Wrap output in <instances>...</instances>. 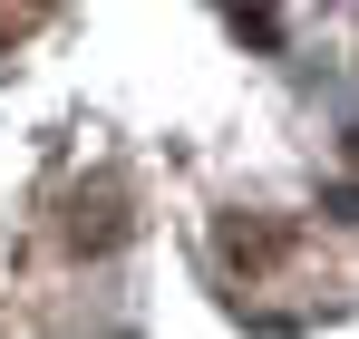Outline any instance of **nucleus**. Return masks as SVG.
I'll return each instance as SVG.
<instances>
[{
    "label": "nucleus",
    "mask_w": 359,
    "mask_h": 339,
    "mask_svg": "<svg viewBox=\"0 0 359 339\" xmlns=\"http://www.w3.org/2000/svg\"><path fill=\"white\" fill-rule=\"evenodd\" d=\"M214 242H224V262H243V272H262V262H282V252H292V233L262 223V214H224Z\"/></svg>",
    "instance_id": "1"
},
{
    "label": "nucleus",
    "mask_w": 359,
    "mask_h": 339,
    "mask_svg": "<svg viewBox=\"0 0 359 339\" xmlns=\"http://www.w3.org/2000/svg\"><path fill=\"white\" fill-rule=\"evenodd\" d=\"M340 155H350V184H359V126H350V136H340Z\"/></svg>",
    "instance_id": "5"
},
{
    "label": "nucleus",
    "mask_w": 359,
    "mask_h": 339,
    "mask_svg": "<svg viewBox=\"0 0 359 339\" xmlns=\"http://www.w3.org/2000/svg\"><path fill=\"white\" fill-rule=\"evenodd\" d=\"M117 204H107V194H97V204H78V223H68V242H78V252H107V242H117Z\"/></svg>",
    "instance_id": "2"
},
{
    "label": "nucleus",
    "mask_w": 359,
    "mask_h": 339,
    "mask_svg": "<svg viewBox=\"0 0 359 339\" xmlns=\"http://www.w3.org/2000/svg\"><path fill=\"white\" fill-rule=\"evenodd\" d=\"M233 39H252V49H282V20H272V10H233Z\"/></svg>",
    "instance_id": "3"
},
{
    "label": "nucleus",
    "mask_w": 359,
    "mask_h": 339,
    "mask_svg": "<svg viewBox=\"0 0 359 339\" xmlns=\"http://www.w3.org/2000/svg\"><path fill=\"white\" fill-rule=\"evenodd\" d=\"M330 214H340V223H359V184H330Z\"/></svg>",
    "instance_id": "4"
}]
</instances>
